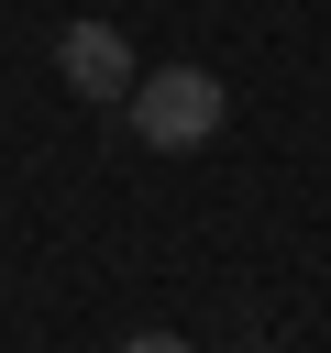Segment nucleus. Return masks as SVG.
Wrapping results in <instances>:
<instances>
[{"label": "nucleus", "mask_w": 331, "mask_h": 353, "mask_svg": "<svg viewBox=\"0 0 331 353\" xmlns=\"http://www.w3.org/2000/svg\"><path fill=\"white\" fill-rule=\"evenodd\" d=\"M55 66H66L77 99H132V88H143V77H132V44H121L110 22H66V33H55Z\"/></svg>", "instance_id": "nucleus-2"}, {"label": "nucleus", "mask_w": 331, "mask_h": 353, "mask_svg": "<svg viewBox=\"0 0 331 353\" xmlns=\"http://www.w3.org/2000/svg\"><path fill=\"white\" fill-rule=\"evenodd\" d=\"M121 353H199V342H177V331H132Z\"/></svg>", "instance_id": "nucleus-3"}, {"label": "nucleus", "mask_w": 331, "mask_h": 353, "mask_svg": "<svg viewBox=\"0 0 331 353\" xmlns=\"http://www.w3.org/2000/svg\"><path fill=\"white\" fill-rule=\"evenodd\" d=\"M221 110H232V99H221V77H210V66H154V77L132 88V132H143L154 154L210 143V132H221Z\"/></svg>", "instance_id": "nucleus-1"}]
</instances>
